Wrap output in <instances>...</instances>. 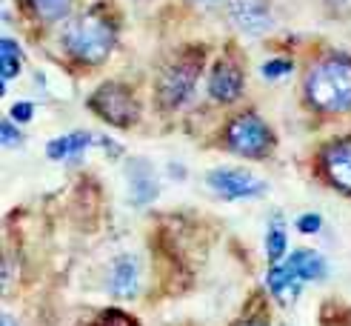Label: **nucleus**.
<instances>
[{
	"label": "nucleus",
	"mask_w": 351,
	"mask_h": 326,
	"mask_svg": "<svg viewBox=\"0 0 351 326\" xmlns=\"http://www.w3.org/2000/svg\"><path fill=\"white\" fill-rule=\"evenodd\" d=\"M129 189H132V200L137 206L157 198V181H154V169L149 161L134 158L129 163Z\"/></svg>",
	"instance_id": "9d476101"
},
{
	"label": "nucleus",
	"mask_w": 351,
	"mask_h": 326,
	"mask_svg": "<svg viewBox=\"0 0 351 326\" xmlns=\"http://www.w3.org/2000/svg\"><path fill=\"white\" fill-rule=\"evenodd\" d=\"M271 143L274 137L269 126L254 112L237 115L229 124V129H226V146L234 154H243V158H266L271 152Z\"/></svg>",
	"instance_id": "7ed1b4c3"
},
{
	"label": "nucleus",
	"mask_w": 351,
	"mask_h": 326,
	"mask_svg": "<svg viewBox=\"0 0 351 326\" xmlns=\"http://www.w3.org/2000/svg\"><path fill=\"white\" fill-rule=\"evenodd\" d=\"M291 69H294L291 60H271V63L263 66V75H266L269 80H274V78H280V75H289Z\"/></svg>",
	"instance_id": "a211bd4d"
},
{
	"label": "nucleus",
	"mask_w": 351,
	"mask_h": 326,
	"mask_svg": "<svg viewBox=\"0 0 351 326\" xmlns=\"http://www.w3.org/2000/svg\"><path fill=\"white\" fill-rule=\"evenodd\" d=\"M89 106L95 115H100L106 120L109 126H117V129H129L140 115L134 95L123 83H103L89 97Z\"/></svg>",
	"instance_id": "20e7f679"
},
{
	"label": "nucleus",
	"mask_w": 351,
	"mask_h": 326,
	"mask_svg": "<svg viewBox=\"0 0 351 326\" xmlns=\"http://www.w3.org/2000/svg\"><path fill=\"white\" fill-rule=\"evenodd\" d=\"M289 264L294 266L297 275H300V281H317V278H323V275H326L323 257L317 252H308V249H297L289 257Z\"/></svg>",
	"instance_id": "ddd939ff"
},
{
	"label": "nucleus",
	"mask_w": 351,
	"mask_h": 326,
	"mask_svg": "<svg viewBox=\"0 0 351 326\" xmlns=\"http://www.w3.org/2000/svg\"><path fill=\"white\" fill-rule=\"evenodd\" d=\"M203 3H212V0H203Z\"/></svg>",
	"instance_id": "393cba45"
},
{
	"label": "nucleus",
	"mask_w": 351,
	"mask_h": 326,
	"mask_svg": "<svg viewBox=\"0 0 351 326\" xmlns=\"http://www.w3.org/2000/svg\"><path fill=\"white\" fill-rule=\"evenodd\" d=\"M32 115H34V109H32V103H26V100H21V103H14L12 106V117L17 120V124H29Z\"/></svg>",
	"instance_id": "aec40b11"
},
{
	"label": "nucleus",
	"mask_w": 351,
	"mask_h": 326,
	"mask_svg": "<svg viewBox=\"0 0 351 326\" xmlns=\"http://www.w3.org/2000/svg\"><path fill=\"white\" fill-rule=\"evenodd\" d=\"M208 95L220 103H232L243 95V75L232 63H217L212 78H208Z\"/></svg>",
	"instance_id": "1a4fd4ad"
},
{
	"label": "nucleus",
	"mask_w": 351,
	"mask_h": 326,
	"mask_svg": "<svg viewBox=\"0 0 351 326\" xmlns=\"http://www.w3.org/2000/svg\"><path fill=\"white\" fill-rule=\"evenodd\" d=\"M240 326H269V323H263V321H243Z\"/></svg>",
	"instance_id": "4be33fe9"
},
{
	"label": "nucleus",
	"mask_w": 351,
	"mask_h": 326,
	"mask_svg": "<svg viewBox=\"0 0 351 326\" xmlns=\"http://www.w3.org/2000/svg\"><path fill=\"white\" fill-rule=\"evenodd\" d=\"M0 132H3V143L6 146H17V143H21V132H14V126L9 124V120L0 124Z\"/></svg>",
	"instance_id": "412c9836"
},
{
	"label": "nucleus",
	"mask_w": 351,
	"mask_h": 326,
	"mask_svg": "<svg viewBox=\"0 0 351 326\" xmlns=\"http://www.w3.org/2000/svg\"><path fill=\"white\" fill-rule=\"evenodd\" d=\"M200 66H203V55L191 58V60H178L174 66L166 69L160 83H157V95H160L163 106H180V103L191 95L195 80L200 75Z\"/></svg>",
	"instance_id": "39448f33"
},
{
	"label": "nucleus",
	"mask_w": 351,
	"mask_h": 326,
	"mask_svg": "<svg viewBox=\"0 0 351 326\" xmlns=\"http://www.w3.org/2000/svg\"><path fill=\"white\" fill-rule=\"evenodd\" d=\"M326 3H328V6H343L346 0H326Z\"/></svg>",
	"instance_id": "5701e85b"
},
{
	"label": "nucleus",
	"mask_w": 351,
	"mask_h": 326,
	"mask_svg": "<svg viewBox=\"0 0 351 326\" xmlns=\"http://www.w3.org/2000/svg\"><path fill=\"white\" fill-rule=\"evenodd\" d=\"M229 21L252 38H260L271 26V3L269 0H226Z\"/></svg>",
	"instance_id": "423d86ee"
},
{
	"label": "nucleus",
	"mask_w": 351,
	"mask_h": 326,
	"mask_svg": "<svg viewBox=\"0 0 351 326\" xmlns=\"http://www.w3.org/2000/svg\"><path fill=\"white\" fill-rule=\"evenodd\" d=\"M92 326H137V321L126 312H120V309H103Z\"/></svg>",
	"instance_id": "f3484780"
},
{
	"label": "nucleus",
	"mask_w": 351,
	"mask_h": 326,
	"mask_svg": "<svg viewBox=\"0 0 351 326\" xmlns=\"http://www.w3.org/2000/svg\"><path fill=\"white\" fill-rule=\"evenodd\" d=\"M109 289H112V295H117V298L137 295V261L132 255H120L114 261L112 275H109Z\"/></svg>",
	"instance_id": "9b49d317"
},
{
	"label": "nucleus",
	"mask_w": 351,
	"mask_h": 326,
	"mask_svg": "<svg viewBox=\"0 0 351 326\" xmlns=\"http://www.w3.org/2000/svg\"><path fill=\"white\" fill-rule=\"evenodd\" d=\"M320 226H323L320 215H303V218H297V229H300L303 235H314Z\"/></svg>",
	"instance_id": "6ab92c4d"
},
{
	"label": "nucleus",
	"mask_w": 351,
	"mask_h": 326,
	"mask_svg": "<svg viewBox=\"0 0 351 326\" xmlns=\"http://www.w3.org/2000/svg\"><path fill=\"white\" fill-rule=\"evenodd\" d=\"M3 326H14V321H12L9 315H3Z\"/></svg>",
	"instance_id": "b1692460"
},
{
	"label": "nucleus",
	"mask_w": 351,
	"mask_h": 326,
	"mask_svg": "<svg viewBox=\"0 0 351 326\" xmlns=\"http://www.w3.org/2000/svg\"><path fill=\"white\" fill-rule=\"evenodd\" d=\"M29 3H32L34 14L46 23H55L72 12V0H29Z\"/></svg>",
	"instance_id": "2eb2a0df"
},
{
	"label": "nucleus",
	"mask_w": 351,
	"mask_h": 326,
	"mask_svg": "<svg viewBox=\"0 0 351 326\" xmlns=\"http://www.w3.org/2000/svg\"><path fill=\"white\" fill-rule=\"evenodd\" d=\"M283 252H286V229L280 220H274L266 235V255H269V261H280Z\"/></svg>",
	"instance_id": "dca6fc26"
},
{
	"label": "nucleus",
	"mask_w": 351,
	"mask_h": 326,
	"mask_svg": "<svg viewBox=\"0 0 351 326\" xmlns=\"http://www.w3.org/2000/svg\"><path fill=\"white\" fill-rule=\"evenodd\" d=\"M208 186L215 192L226 195V198H257L263 192V183L245 172H234V169H217L208 175Z\"/></svg>",
	"instance_id": "6e6552de"
},
{
	"label": "nucleus",
	"mask_w": 351,
	"mask_h": 326,
	"mask_svg": "<svg viewBox=\"0 0 351 326\" xmlns=\"http://www.w3.org/2000/svg\"><path fill=\"white\" fill-rule=\"evenodd\" d=\"M306 100L328 115L351 112V58L335 55L320 60L306 75Z\"/></svg>",
	"instance_id": "f257e3e1"
},
{
	"label": "nucleus",
	"mask_w": 351,
	"mask_h": 326,
	"mask_svg": "<svg viewBox=\"0 0 351 326\" xmlns=\"http://www.w3.org/2000/svg\"><path fill=\"white\" fill-rule=\"evenodd\" d=\"M17 72H21V46L3 38L0 40V78H3V86L6 80L17 78Z\"/></svg>",
	"instance_id": "4468645a"
},
{
	"label": "nucleus",
	"mask_w": 351,
	"mask_h": 326,
	"mask_svg": "<svg viewBox=\"0 0 351 326\" xmlns=\"http://www.w3.org/2000/svg\"><path fill=\"white\" fill-rule=\"evenodd\" d=\"M63 46L75 60L86 66L103 63L114 49V26L97 12L80 14L63 29Z\"/></svg>",
	"instance_id": "f03ea898"
},
{
	"label": "nucleus",
	"mask_w": 351,
	"mask_h": 326,
	"mask_svg": "<svg viewBox=\"0 0 351 326\" xmlns=\"http://www.w3.org/2000/svg\"><path fill=\"white\" fill-rule=\"evenodd\" d=\"M320 163L331 186H337L340 192L351 195V141H335L328 143L320 154Z\"/></svg>",
	"instance_id": "0eeeda50"
},
{
	"label": "nucleus",
	"mask_w": 351,
	"mask_h": 326,
	"mask_svg": "<svg viewBox=\"0 0 351 326\" xmlns=\"http://www.w3.org/2000/svg\"><path fill=\"white\" fill-rule=\"evenodd\" d=\"M89 143H92L89 132H72V135H63V137H58V141H51L46 146V154L51 161H63V158H69V154L83 152Z\"/></svg>",
	"instance_id": "f8f14e48"
}]
</instances>
